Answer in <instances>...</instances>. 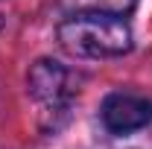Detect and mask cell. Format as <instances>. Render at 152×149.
<instances>
[{"label": "cell", "mask_w": 152, "mask_h": 149, "mask_svg": "<svg viewBox=\"0 0 152 149\" xmlns=\"http://www.w3.org/2000/svg\"><path fill=\"white\" fill-rule=\"evenodd\" d=\"M58 41L85 58H114L132 50V29L117 12L85 9L58 26Z\"/></svg>", "instance_id": "6da1fadb"}, {"label": "cell", "mask_w": 152, "mask_h": 149, "mask_svg": "<svg viewBox=\"0 0 152 149\" xmlns=\"http://www.w3.org/2000/svg\"><path fill=\"white\" fill-rule=\"evenodd\" d=\"M26 88H29V96L41 102L44 108H64L67 105V96H70V73L58 64V61H50V58H41L32 64V70L26 76Z\"/></svg>", "instance_id": "7a4b0ae2"}, {"label": "cell", "mask_w": 152, "mask_h": 149, "mask_svg": "<svg viewBox=\"0 0 152 149\" xmlns=\"http://www.w3.org/2000/svg\"><path fill=\"white\" fill-rule=\"evenodd\" d=\"M102 123L114 134H126L137 131L152 120V102L134 93H111L102 102Z\"/></svg>", "instance_id": "3957f363"}, {"label": "cell", "mask_w": 152, "mask_h": 149, "mask_svg": "<svg viewBox=\"0 0 152 149\" xmlns=\"http://www.w3.org/2000/svg\"><path fill=\"white\" fill-rule=\"evenodd\" d=\"M134 0H82V6H88V9H102V12H123V9H129Z\"/></svg>", "instance_id": "277c9868"}]
</instances>
